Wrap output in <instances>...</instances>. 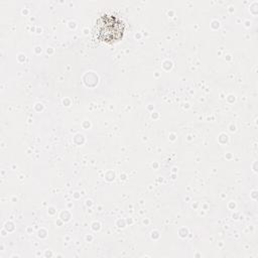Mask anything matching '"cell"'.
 <instances>
[{
	"mask_svg": "<svg viewBox=\"0 0 258 258\" xmlns=\"http://www.w3.org/2000/svg\"><path fill=\"white\" fill-rule=\"evenodd\" d=\"M124 31L125 26L123 21L113 14H102L96 20L95 34L101 41L107 43L116 42L122 38Z\"/></svg>",
	"mask_w": 258,
	"mask_h": 258,
	"instance_id": "obj_1",
	"label": "cell"
}]
</instances>
